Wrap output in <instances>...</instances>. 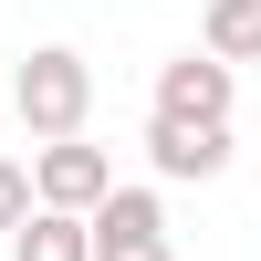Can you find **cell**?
<instances>
[{
  "mask_svg": "<svg viewBox=\"0 0 261 261\" xmlns=\"http://www.w3.org/2000/svg\"><path fill=\"white\" fill-rule=\"evenodd\" d=\"M94 261H178V251H167L157 188H105V199H94Z\"/></svg>",
  "mask_w": 261,
  "mask_h": 261,
  "instance_id": "obj_3",
  "label": "cell"
},
{
  "mask_svg": "<svg viewBox=\"0 0 261 261\" xmlns=\"http://www.w3.org/2000/svg\"><path fill=\"white\" fill-rule=\"evenodd\" d=\"M146 167H157V178H220V167H230V125L146 115Z\"/></svg>",
  "mask_w": 261,
  "mask_h": 261,
  "instance_id": "obj_5",
  "label": "cell"
},
{
  "mask_svg": "<svg viewBox=\"0 0 261 261\" xmlns=\"http://www.w3.org/2000/svg\"><path fill=\"white\" fill-rule=\"evenodd\" d=\"M199 42L220 63H261V0H209V11H199Z\"/></svg>",
  "mask_w": 261,
  "mask_h": 261,
  "instance_id": "obj_7",
  "label": "cell"
},
{
  "mask_svg": "<svg viewBox=\"0 0 261 261\" xmlns=\"http://www.w3.org/2000/svg\"><path fill=\"white\" fill-rule=\"evenodd\" d=\"M11 261H94V220L84 209H32L11 230Z\"/></svg>",
  "mask_w": 261,
  "mask_h": 261,
  "instance_id": "obj_6",
  "label": "cell"
},
{
  "mask_svg": "<svg viewBox=\"0 0 261 261\" xmlns=\"http://www.w3.org/2000/svg\"><path fill=\"white\" fill-rule=\"evenodd\" d=\"M32 209H42V188H32V167H11V157H0V241H11V230L32 220Z\"/></svg>",
  "mask_w": 261,
  "mask_h": 261,
  "instance_id": "obj_8",
  "label": "cell"
},
{
  "mask_svg": "<svg viewBox=\"0 0 261 261\" xmlns=\"http://www.w3.org/2000/svg\"><path fill=\"white\" fill-rule=\"evenodd\" d=\"M32 188H42V209H84L94 220V199L115 188V157L84 146V136H53V146H32Z\"/></svg>",
  "mask_w": 261,
  "mask_h": 261,
  "instance_id": "obj_4",
  "label": "cell"
},
{
  "mask_svg": "<svg viewBox=\"0 0 261 261\" xmlns=\"http://www.w3.org/2000/svg\"><path fill=\"white\" fill-rule=\"evenodd\" d=\"M11 105H21V125H32V146L84 136V115H94V63H84L73 42H42V53L11 73Z\"/></svg>",
  "mask_w": 261,
  "mask_h": 261,
  "instance_id": "obj_1",
  "label": "cell"
},
{
  "mask_svg": "<svg viewBox=\"0 0 261 261\" xmlns=\"http://www.w3.org/2000/svg\"><path fill=\"white\" fill-rule=\"evenodd\" d=\"M230 105H241V63H220L209 42H199V53H167V63H157V115L230 125Z\"/></svg>",
  "mask_w": 261,
  "mask_h": 261,
  "instance_id": "obj_2",
  "label": "cell"
}]
</instances>
